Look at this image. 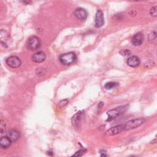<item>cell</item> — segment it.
<instances>
[{
    "label": "cell",
    "instance_id": "6da1fadb",
    "mask_svg": "<svg viewBox=\"0 0 157 157\" xmlns=\"http://www.w3.org/2000/svg\"><path fill=\"white\" fill-rule=\"evenodd\" d=\"M128 109V105L120 106L118 108H115L113 109H111L107 112V114L108 115V119L107 120L108 122H111L117 117L120 116L121 115L123 114Z\"/></svg>",
    "mask_w": 157,
    "mask_h": 157
},
{
    "label": "cell",
    "instance_id": "7a4b0ae2",
    "mask_svg": "<svg viewBox=\"0 0 157 157\" xmlns=\"http://www.w3.org/2000/svg\"><path fill=\"white\" fill-rule=\"evenodd\" d=\"M77 56L74 52H68L62 54L59 57V60L61 63L64 65H69L75 61Z\"/></svg>",
    "mask_w": 157,
    "mask_h": 157
},
{
    "label": "cell",
    "instance_id": "3957f363",
    "mask_svg": "<svg viewBox=\"0 0 157 157\" xmlns=\"http://www.w3.org/2000/svg\"><path fill=\"white\" fill-rule=\"evenodd\" d=\"M145 120L144 118H138L130 120L124 124L125 131H129L131 130L136 129L142 125L145 122Z\"/></svg>",
    "mask_w": 157,
    "mask_h": 157
},
{
    "label": "cell",
    "instance_id": "277c9868",
    "mask_svg": "<svg viewBox=\"0 0 157 157\" xmlns=\"http://www.w3.org/2000/svg\"><path fill=\"white\" fill-rule=\"evenodd\" d=\"M6 64L12 68H17L22 64V61L17 56H11L6 59Z\"/></svg>",
    "mask_w": 157,
    "mask_h": 157
},
{
    "label": "cell",
    "instance_id": "5b68a950",
    "mask_svg": "<svg viewBox=\"0 0 157 157\" xmlns=\"http://www.w3.org/2000/svg\"><path fill=\"white\" fill-rule=\"evenodd\" d=\"M41 46L40 39L37 36L31 37L28 41V47L31 50L39 49Z\"/></svg>",
    "mask_w": 157,
    "mask_h": 157
},
{
    "label": "cell",
    "instance_id": "8992f818",
    "mask_svg": "<svg viewBox=\"0 0 157 157\" xmlns=\"http://www.w3.org/2000/svg\"><path fill=\"white\" fill-rule=\"evenodd\" d=\"M125 131V128H124V124L119 125L115 126H114L110 129H109L106 132V135L109 136H115L118 134L121 133L122 132Z\"/></svg>",
    "mask_w": 157,
    "mask_h": 157
},
{
    "label": "cell",
    "instance_id": "52a82bcc",
    "mask_svg": "<svg viewBox=\"0 0 157 157\" xmlns=\"http://www.w3.org/2000/svg\"><path fill=\"white\" fill-rule=\"evenodd\" d=\"M84 114V111H79L77 112L72 118V124L75 127H78L81 123L83 116Z\"/></svg>",
    "mask_w": 157,
    "mask_h": 157
},
{
    "label": "cell",
    "instance_id": "ba28073f",
    "mask_svg": "<svg viewBox=\"0 0 157 157\" xmlns=\"http://www.w3.org/2000/svg\"><path fill=\"white\" fill-rule=\"evenodd\" d=\"M104 24V14L101 10H98L96 16H95V27L100 28Z\"/></svg>",
    "mask_w": 157,
    "mask_h": 157
},
{
    "label": "cell",
    "instance_id": "9c48e42d",
    "mask_svg": "<svg viewBox=\"0 0 157 157\" xmlns=\"http://www.w3.org/2000/svg\"><path fill=\"white\" fill-rule=\"evenodd\" d=\"M74 14L77 19L80 20H86L88 16V13L87 11L82 8H77L74 11Z\"/></svg>",
    "mask_w": 157,
    "mask_h": 157
},
{
    "label": "cell",
    "instance_id": "30bf717a",
    "mask_svg": "<svg viewBox=\"0 0 157 157\" xmlns=\"http://www.w3.org/2000/svg\"><path fill=\"white\" fill-rule=\"evenodd\" d=\"M31 59L35 63H42L46 60V55L42 51L38 52L32 56Z\"/></svg>",
    "mask_w": 157,
    "mask_h": 157
},
{
    "label": "cell",
    "instance_id": "8fae6325",
    "mask_svg": "<svg viewBox=\"0 0 157 157\" xmlns=\"http://www.w3.org/2000/svg\"><path fill=\"white\" fill-rule=\"evenodd\" d=\"M144 35L142 33H137L132 38V44L134 46H139L144 42Z\"/></svg>",
    "mask_w": 157,
    "mask_h": 157
},
{
    "label": "cell",
    "instance_id": "7c38bea8",
    "mask_svg": "<svg viewBox=\"0 0 157 157\" xmlns=\"http://www.w3.org/2000/svg\"><path fill=\"white\" fill-rule=\"evenodd\" d=\"M141 63V60L137 56H131L127 60V64L128 66L132 68H136L139 66Z\"/></svg>",
    "mask_w": 157,
    "mask_h": 157
},
{
    "label": "cell",
    "instance_id": "4fadbf2b",
    "mask_svg": "<svg viewBox=\"0 0 157 157\" xmlns=\"http://www.w3.org/2000/svg\"><path fill=\"white\" fill-rule=\"evenodd\" d=\"M12 142L9 136H3L0 139V146L3 148H8L11 146Z\"/></svg>",
    "mask_w": 157,
    "mask_h": 157
},
{
    "label": "cell",
    "instance_id": "5bb4252c",
    "mask_svg": "<svg viewBox=\"0 0 157 157\" xmlns=\"http://www.w3.org/2000/svg\"><path fill=\"white\" fill-rule=\"evenodd\" d=\"M20 132L16 130H11L8 134L9 137L11 139L13 142H15L17 141H18L20 137Z\"/></svg>",
    "mask_w": 157,
    "mask_h": 157
},
{
    "label": "cell",
    "instance_id": "9a60e30c",
    "mask_svg": "<svg viewBox=\"0 0 157 157\" xmlns=\"http://www.w3.org/2000/svg\"><path fill=\"white\" fill-rule=\"evenodd\" d=\"M148 41L153 44H157V32L152 31L148 35Z\"/></svg>",
    "mask_w": 157,
    "mask_h": 157
},
{
    "label": "cell",
    "instance_id": "2e32d148",
    "mask_svg": "<svg viewBox=\"0 0 157 157\" xmlns=\"http://www.w3.org/2000/svg\"><path fill=\"white\" fill-rule=\"evenodd\" d=\"M119 86V83L117 82H108L105 84L104 87L105 89H106L107 90H111L112 89H114L117 87H118Z\"/></svg>",
    "mask_w": 157,
    "mask_h": 157
},
{
    "label": "cell",
    "instance_id": "e0dca14e",
    "mask_svg": "<svg viewBox=\"0 0 157 157\" xmlns=\"http://www.w3.org/2000/svg\"><path fill=\"white\" fill-rule=\"evenodd\" d=\"M150 14L152 17H153L155 18H157V6H154L150 9Z\"/></svg>",
    "mask_w": 157,
    "mask_h": 157
},
{
    "label": "cell",
    "instance_id": "ac0fdd59",
    "mask_svg": "<svg viewBox=\"0 0 157 157\" xmlns=\"http://www.w3.org/2000/svg\"><path fill=\"white\" fill-rule=\"evenodd\" d=\"M86 152H87V150L85 148H81L78 151H77L75 154H74L73 156H82Z\"/></svg>",
    "mask_w": 157,
    "mask_h": 157
},
{
    "label": "cell",
    "instance_id": "d6986e66",
    "mask_svg": "<svg viewBox=\"0 0 157 157\" xmlns=\"http://www.w3.org/2000/svg\"><path fill=\"white\" fill-rule=\"evenodd\" d=\"M120 54L122 56H128L131 54V52L128 49H123L120 51Z\"/></svg>",
    "mask_w": 157,
    "mask_h": 157
},
{
    "label": "cell",
    "instance_id": "ffe728a7",
    "mask_svg": "<svg viewBox=\"0 0 157 157\" xmlns=\"http://www.w3.org/2000/svg\"><path fill=\"white\" fill-rule=\"evenodd\" d=\"M69 102V100H62L61 101L59 104H58V106H60V108H63L64 106H65Z\"/></svg>",
    "mask_w": 157,
    "mask_h": 157
},
{
    "label": "cell",
    "instance_id": "44dd1931",
    "mask_svg": "<svg viewBox=\"0 0 157 157\" xmlns=\"http://www.w3.org/2000/svg\"><path fill=\"white\" fill-rule=\"evenodd\" d=\"M20 1L25 5H29L31 3L32 0H20Z\"/></svg>",
    "mask_w": 157,
    "mask_h": 157
},
{
    "label": "cell",
    "instance_id": "7402d4cb",
    "mask_svg": "<svg viewBox=\"0 0 157 157\" xmlns=\"http://www.w3.org/2000/svg\"><path fill=\"white\" fill-rule=\"evenodd\" d=\"M106 154H101V156H107Z\"/></svg>",
    "mask_w": 157,
    "mask_h": 157
},
{
    "label": "cell",
    "instance_id": "603a6c76",
    "mask_svg": "<svg viewBox=\"0 0 157 157\" xmlns=\"http://www.w3.org/2000/svg\"><path fill=\"white\" fill-rule=\"evenodd\" d=\"M134 1H140V0H134Z\"/></svg>",
    "mask_w": 157,
    "mask_h": 157
}]
</instances>
